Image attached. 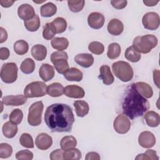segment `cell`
Wrapping results in <instances>:
<instances>
[{
	"label": "cell",
	"instance_id": "f35d334b",
	"mask_svg": "<svg viewBox=\"0 0 160 160\" xmlns=\"http://www.w3.org/2000/svg\"><path fill=\"white\" fill-rule=\"evenodd\" d=\"M68 4L71 11L73 12H78L83 9L85 4V1L84 0L68 1Z\"/></svg>",
	"mask_w": 160,
	"mask_h": 160
},
{
	"label": "cell",
	"instance_id": "816d5d0a",
	"mask_svg": "<svg viewBox=\"0 0 160 160\" xmlns=\"http://www.w3.org/2000/svg\"><path fill=\"white\" fill-rule=\"evenodd\" d=\"M153 79H154V82L155 84L157 86V87L159 88V71L158 69H154L153 71Z\"/></svg>",
	"mask_w": 160,
	"mask_h": 160
},
{
	"label": "cell",
	"instance_id": "ac0fdd59",
	"mask_svg": "<svg viewBox=\"0 0 160 160\" xmlns=\"http://www.w3.org/2000/svg\"><path fill=\"white\" fill-rule=\"evenodd\" d=\"M55 74L54 68L49 64L44 63L41 65L39 70V77L45 82L52 79Z\"/></svg>",
	"mask_w": 160,
	"mask_h": 160
},
{
	"label": "cell",
	"instance_id": "ee69618b",
	"mask_svg": "<svg viewBox=\"0 0 160 160\" xmlns=\"http://www.w3.org/2000/svg\"><path fill=\"white\" fill-rule=\"evenodd\" d=\"M56 32L51 22H48L43 28L42 36L46 40H50L52 39L56 34Z\"/></svg>",
	"mask_w": 160,
	"mask_h": 160
},
{
	"label": "cell",
	"instance_id": "8992f818",
	"mask_svg": "<svg viewBox=\"0 0 160 160\" xmlns=\"http://www.w3.org/2000/svg\"><path fill=\"white\" fill-rule=\"evenodd\" d=\"M47 86L44 82L34 81L28 84L24 90L27 98L42 97L47 94Z\"/></svg>",
	"mask_w": 160,
	"mask_h": 160
},
{
	"label": "cell",
	"instance_id": "60d3db41",
	"mask_svg": "<svg viewBox=\"0 0 160 160\" xmlns=\"http://www.w3.org/2000/svg\"><path fill=\"white\" fill-rule=\"evenodd\" d=\"M22 118L23 113L20 109H14L9 115V121L15 124H20L22 120Z\"/></svg>",
	"mask_w": 160,
	"mask_h": 160
},
{
	"label": "cell",
	"instance_id": "f6af8a7d",
	"mask_svg": "<svg viewBox=\"0 0 160 160\" xmlns=\"http://www.w3.org/2000/svg\"><path fill=\"white\" fill-rule=\"evenodd\" d=\"M16 158L18 160H31L33 158V153L27 149L21 150L16 152Z\"/></svg>",
	"mask_w": 160,
	"mask_h": 160
},
{
	"label": "cell",
	"instance_id": "e575fe53",
	"mask_svg": "<svg viewBox=\"0 0 160 160\" xmlns=\"http://www.w3.org/2000/svg\"><path fill=\"white\" fill-rule=\"evenodd\" d=\"M121 46L118 43L113 42L109 45L107 56L110 59H115L118 58L121 54Z\"/></svg>",
	"mask_w": 160,
	"mask_h": 160
},
{
	"label": "cell",
	"instance_id": "cb8c5ba5",
	"mask_svg": "<svg viewBox=\"0 0 160 160\" xmlns=\"http://www.w3.org/2000/svg\"><path fill=\"white\" fill-rule=\"evenodd\" d=\"M144 119L146 120V124L152 128H155L159 126L160 122V117L158 113L149 111L146 113H144Z\"/></svg>",
	"mask_w": 160,
	"mask_h": 160
},
{
	"label": "cell",
	"instance_id": "f1b7e54d",
	"mask_svg": "<svg viewBox=\"0 0 160 160\" xmlns=\"http://www.w3.org/2000/svg\"><path fill=\"white\" fill-rule=\"evenodd\" d=\"M51 44L54 49L59 51H63V50H65L68 47L69 41L65 38L56 37L51 40Z\"/></svg>",
	"mask_w": 160,
	"mask_h": 160
},
{
	"label": "cell",
	"instance_id": "8fae6325",
	"mask_svg": "<svg viewBox=\"0 0 160 160\" xmlns=\"http://www.w3.org/2000/svg\"><path fill=\"white\" fill-rule=\"evenodd\" d=\"M139 144L144 148H151L156 144V138L150 131H143L138 137Z\"/></svg>",
	"mask_w": 160,
	"mask_h": 160
},
{
	"label": "cell",
	"instance_id": "4dcf8cb0",
	"mask_svg": "<svg viewBox=\"0 0 160 160\" xmlns=\"http://www.w3.org/2000/svg\"><path fill=\"white\" fill-rule=\"evenodd\" d=\"M124 57L126 59L132 62H137L141 59V53L132 47V46H131L126 49L124 53Z\"/></svg>",
	"mask_w": 160,
	"mask_h": 160
},
{
	"label": "cell",
	"instance_id": "8d00e7d4",
	"mask_svg": "<svg viewBox=\"0 0 160 160\" xmlns=\"http://www.w3.org/2000/svg\"><path fill=\"white\" fill-rule=\"evenodd\" d=\"M21 71L26 74L32 73L35 69L34 61L31 58L25 59L21 63L20 66Z\"/></svg>",
	"mask_w": 160,
	"mask_h": 160
},
{
	"label": "cell",
	"instance_id": "52a82bcc",
	"mask_svg": "<svg viewBox=\"0 0 160 160\" xmlns=\"http://www.w3.org/2000/svg\"><path fill=\"white\" fill-rule=\"evenodd\" d=\"M44 105L41 101L35 102L29 108L28 122L32 126H39L41 123Z\"/></svg>",
	"mask_w": 160,
	"mask_h": 160
},
{
	"label": "cell",
	"instance_id": "603a6c76",
	"mask_svg": "<svg viewBox=\"0 0 160 160\" xmlns=\"http://www.w3.org/2000/svg\"><path fill=\"white\" fill-rule=\"evenodd\" d=\"M73 105L75 108L76 113L78 117L82 118L88 114L89 107L88 102L85 101H75L73 103Z\"/></svg>",
	"mask_w": 160,
	"mask_h": 160
},
{
	"label": "cell",
	"instance_id": "1f68e13d",
	"mask_svg": "<svg viewBox=\"0 0 160 160\" xmlns=\"http://www.w3.org/2000/svg\"><path fill=\"white\" fill-rule=\"evenodd\" d=\"M76 144V139L72 136H66L61 139L60 142L61 148L64 151L75 148Z\"/></svg>",
	"mask_w": 160,
	"mask_h": 160
},
{
	"label": "cell",
	"instance_id": "30bf717a",
	"mask_svg": "<svg viewBox=\"0 0 160 160\" xmlns=\"http://www.w3.org/2000/svg\"><path fill=\"white\" fill-rule=\"evenodd\" d=\"M113 127L116 132L119 134L127 133L131 128V122L124 114H119L115 118Z\"/></svg>",
	"mask_w": 160,
	"mask_h": 160
},
{
	"label": "cell",
	"instance_id": "f5cc1de1",
	"mask_svg": "<svg viewBox=\"0 0 160 160\" xmlns=\"http://www.w3.org/2000/svg\"><path fill=\"white\" fill-rule=\"evenodd\" d=\"M14 2V1H9V0H1L0 4L3 8H9L11 7Z\"/></svg>",
	"mask_w": 160,
	"mask_h": 160
},
{
	"label": "cell",
	"instance_id": "4fadbf2b",
	"mask_svg": "<svg viewBox=\"0 0 160 160\" xmlns=\"http://www.w3.org/2000/svg\"><path fill=\"white\" fill-rule=\"evenodd\" d=\"M35 144L39 149L46 150L52 144V138L46 133H40L35 139Z\"/></svg>",
	"mask_w": 160,
	"mask_h": 160
},
{
	"label": "cell",
	"instance_id": "4316f807",
	"mask_svg": "<svg viewBox=\"0 0 160 160\" xmlns=\"http://www.w3.org/2000/svg\"><path fill=\"white\" fill-rule=\"evenodd\" d=\"M40 12L41 16L50 18L56 13L57 7L54 3L49 2L42 5L40 9Z\"/></svg>",
	"mask_w": 160,
	"mask_h": 160
},
{
	"label": "cell",
	"instance_id": "ffe728a7",
	"mask_svg": "<svg viewBox=\"0 0 160 160\" xmlns=\"http://www.w3.org/2000/svg\"><path fill=\"white\" fill-rule=\"evenodd\" d=\"M107 29L110 34L119 36L123 31L124 25L120 20L118 19H112L108 22Z\"/></svg>",
	"mask_w": 160,
	"mask_h": 160
},
{
	"label": "cell",
	"instance_id": "74e56055",
	"mask_svg": "<svg viewBox=\"0 0 160 160\" xmlns=\"http://www.w3.org/2000/svg\"><path fill=\"white\" fill-rule=\"evenodd\" d=\"M19 142L21 145L27 148H33L34 142L32 136L28 133H23L20 137Z\"/></svg>",
	"mask_w": 160,
	"mask_h": 160
},
{
	"label": "cell",
	"instance_id": "3957f363",
	"mask_svg": "<svg viewBox=\"0 0 160 160\" xmlns=\"http://www.w3.org/2000/svg\"><path fill=\"white\" fill-rule=\"evenodd\" d=\"M158 44L157 38L152 34H146L136 37L132 42V47L139 53L147 54Z\"/></svg>",
	"mask_w": 160,
	"mask_h": 160
},
{
	"label": "cell",
	"instance_id": "7402d4cb",
	"mask_svg": "<svg viewBox=\"0 0 160 160\" xmlns=\"http://www.w3.org/2000/svg\"><path fill=\"white\" fill-rule=\"evenodd\" d=\"M31 55L37 61L44 60L47 55V49L42 44H36L31 48Z\"/></svg>",
	"mask_w": 160,
	"mask_h": 160
},
{
	"label": "cell",
	"instance_id": "d6a6232c",
	"mask_svg": "<svg viewBox=\"0 0 160 160\" xmlns=\"http://www.w3.org/2000/svg\"><path fill=\"white\" fill-rule=\"evenodd\" d=\"M40 19L38 15H35V16L28 21H24V24L26 29L31 32H34L38 30L40 27Z\"/></svg>",
	"mask_w": 160,
	"mask_h": 160
},
{
	"label": "cell",
	"instance_id": "9c48e42d",
	"mask_svg": "<svg viewBox=\"0 0 160 160\" xmlns=\"http://www.w3.org/2000/svg\"><path fill=\"white\" fill-rule=\"evenodd\" d=\"M142 23L145 29L149 30H156L160 24L159 16L155 12L146 13L142 18Z\"/></svg>",
	"mask_w": 160,
	"mask_h": 160
},
{
	"label": "cell",
	"instance_id": "2e32d148",
	"mask_svg": "<svg viewBox=\"0 0 160 160\" xmlns=\"http://www.w3.org/2000/svg\"><path fill=\"white\" fill-rule=\"evenodd\" d=\"M64 94L72 98H82L85 95L84 89L77 85H69L64 88Z\"/></svg>",
	"mask_w": 160,
	"mask_h": 160
},
{
	"label": "cell",
	"instance_id": "bcb514c9",
	"mask_svg": "<svg viewBox=\"0 0 160 160\" xmlns=\"http://www.w3.org/2000/svg\"><path fill=\"white\" fill-rule=\"evenodd\" d=\"M63 152H64V150L62 149H56L52 152H51V153L50 154L49 158L51 160L64 159Z\"/></svg>",
	"mask_w": 160,
	"mask_h": 160
},
{
	"label": "cell",
	"instance_id": "b9f144b4",
	"mask_svg": "<svg viewBox=\"0 0 160 160\" xmlns=\"http://www.w3.org/2000/svg\"><path fill=\"white\" fill-rule=\"evenodd\" d=\"M159 159V157L156 154V151L152 149H148L144 153L138 154L135 159H147V160H157Z\"/></svg>",
	"mask_w": 160,
	"mask_h": 160
},
{
	"label": "cell",
	"instance_id": "c3c4849f",
	"mask_svg": "<svg viewBox=\"0 0 160 160\" xmlns=\"http://www.w3.org/2000/svg\"><path fill=\"white\" fill-rule=\"evenodd\" d=\"M9 50L7 48H1L0 49V59L1 60H6L9 57Z\"/></svg>",
	"mask_w": 160,
	"mask_h": 160
},
{
	"label": "cell",
	"instance_id": "f907efd6",
	"mask_svg": "<svg viewBox=\"0 0 160 160\" xmlns=\"http://www.w3.org/2000/svg\"><path fill=\"white\" fill-rule=\"evenodd\" d=\"M0 33H1L0 43H2L7 40L8 33H7V31L5 30V29H4L2 27L0 28Z\"/></svg>",
	"mask_w": 160,
	"mask_h": 160
},
{
	"label": "cell",
	"instance_id": "ba28073f",
	"mask_svg": "<svg viewBox=\"0 0 160 160\" xmlns=\"http://www.w3.org/2000/svg\"><path fill=\"white\" fill-rule=\"evenodd\" d=\"M18 66L14 62L4 64L1 69V80L8 84L15 82L18 78Z\"/></svg>",
	"mask_w": 160,
	"mask_h": 160
},
{
	"label": "cell",
	"instance_id": "e0dca14e",
	"mask_svg": "<svg viewBox=\"0 0 160 160\" xmlns=\"http://www.w3.org/2000/svg\"><path fill=\"white\" fill-rule=\"evenodd\" d=\"M74 61L81 67L88 68L94 63V58L91 54L81 53L74 57Z\"/></svg>",
	"mask_w": 160,
	"mask_h": 160
},
{
	"label": "cell",
	"instance_id": "d4e9b609",
	"mask_svg": "<svg viewBox=\"0 0 160 160\" xmlns=\"http://www.w3.org/2000/svg\"><path fill=\"white\" fill-rule=\"evenodd\" d=\"M2 130L3 134L6 138H12L17 134L18 128L17 124H15L11 121H8L3 124Z\"/></svg>",
	"mask_w": 160,
	"mask_h": 160
},
{
	"label": "cell",
	"instance_id": "ab89813d",
	"mask_svg": "<svg viewBox=\"0 0 160 160\" xmlns=\"http://www.w3.org/2000/svg\"><path fill=\"white\" fill-rule=\"evenodd\" d=\"M89 50L93 54L99 55L103 53L104 51V45L98 41H92L88 46Z\"/></svg>",
	"mask_w": 160,
	"mask_h": 160
},
{
	"label": "cell",
	"instance_id": "7dc6e473",
	"mask_svg": "<svg viewBox=\"0 0 160 160\" xmlns=\"http://www.w3.org/2000/svg\"><path fill=\"white\" fill-rule=\"evenodd\" d=\"M128 1L126 0H112L111 1V4L114 8L117 9H122L124 8L127 5Z\"/></svg>",
	"mask_w": 160,
	"mask_h": 160
},
{
	"label": "cell",
	"instance_id": "681fc988",
	"mask_svg": "<svg viewBox=\"0 0 160 160\" xmlns=\"http://www.w3.org/2000/svg\"><path fill=\"white\" fill-rule=\"evenodd\" d=\"M100 156L96 152H89L86 154L85 159L86 160H99Z\"/></svg>",
	"mask_w": 160,
	"mask_h": 160
},
{
	"label": "cell",
	"instance_id": "277c9868",
	"mask_svg": "<svg viewBox=\"0 0 160 160\" xmlns=\"http://www.w3.org/2000/svg\"><path fill=\"white\" fill-rule=\"evenodd\" d=\"M112 69L114 75L123 82H128L133 78V70L131 65L125 61H119L112 65Z\"/></svg>",
	"mask_w": 160,
	"mask_h": 160
},
{
	"label": "cell",
	"instance_id": "484cf974",
	"mask_svg": "<svg viewBox=\"0 0 160 160\" xmlns=\"http://www.w3.org/2000/svg\"><path fill=\"white\" fill-rule=\"evenodd\" d=\"M64 77L69 81H81L82 79V72L76 68H69L65 74Z\"/></svg>",
	"mask_w": 160,
	"mask_h": 160
},
{
	"label": "cell",
	"instance_id": "83f0119b",
	"mask_svg": "<svg viewBox=\"0 0 160 160\" xmlns=\"http://www.w3.org/2000/svg\"><path fill=\"white\" fill-rule=\"evenodd\" d=\"M64 93V87L59 82H54L47 88V94L52 97H59Z\"/></svg>",
	"mask_w": 160,
	"mask_h": 160
},
{
	"label": "cell",
	"instance_id": "7c38bea8",
	"mask_svg": "<svg viewBox=\"0 0 160 160\" xmlns=\"http://www.w3.org/2000/svg\"><path fill=\"white\" fill-rule=\"evenodd\" d=\"M104 16L100 12H91L88 18V23L92 29H101L104 24Z\"/></svg>",
	"mask_w": 160,
	"mask_h": 160
},
{
	"label": "cell",
	"instance_id": "836d02e7",
	"mask_svg": "<svg viewBox=\"0 0 160 160\" xmlns=\"http://www.w3.org/2000/svg\"><path fill=\"white\" fill-rule=\"evenodd\" d=\"M81 151L75 148L64 151L63 158L65 160H78L81 158Z\"/></svg>",
	"mask_w": 160,
	"mask_h": 160
},
{
	"label": "cell",
	"instance_id": "5b68a950",
	"mask_svg": "<svg viewBox=\"0 0 160 160\" xmlns=\"http://www.w3.org/2000/svg\"><path fill=\"white\" fill-rule=\"evenodd\" d=\"M68 59V54L64 51H55L51 54V61L59 74H64L69 69Z\"/></svg>",
	"mask_w": 160,
	"mask_h": 160
},
{
	"label": "cell",
	"instance_id": "7a4b0ae2",
	"mask_svg": "<svg viewBox=\"0 0 160 160\" xmlns=\"http://www.w3.org/2000/svg\"><path fill=\"white\" fill-rule=\"evenodd\" d=\"M149 101L140 94L131 84L126 89L122 101L124 114L131 119L142 116L149 109Z\"/></svg>",
	"mask_w": 160,
	"mask_h": 160
},
{
	"label": "cell",
	"instance_id": "f546056e",
	"mask_svg": "<svg viewBox=\"0 0 160 160\" xmlns=\"http://www.w3.org/2000/svg\"><path fill=\"white\" fill-rule=\"evenodd\" d=\"M51 23L56 33L58 34L64 32L67 28V22L63 18L58 17L55 18Z\"/></svg>",
	"mask_w": 160,
	"mask_h": 160
},
{
	"label": "cell",
	"instance_id": "44dd1931",
	"mask_svg": "<svg viewBox=\"0 0 160 160\" xmlns=\"http://www.w3.org/2000/svg\"><path fill=\"white\" fill-rule=\"evenodd\" d=\"M133 84L137 91L145 98H150L152 96V89L148 84L144 82H138Z\"/></svg>",
	"mask_w": 160,
	"mask_h": 160
},
{
	"label": "cell",
	"instance_id": "9a60e30c",
	"mask_svg": "<svg viewBox=\"0 0 160 160\" xmlns=\"http://www.w3.org/2000/svg\"><path fill=\"white\" fill-rule=\"evenodd\" d=\"M2 101L6 106H21L26 102L27 98L24 95H9L2 98Z\"/></svg>",
	"mask_w": 160,
	"mask_h": 160
},
{
	"label": "cell",
	"instance_id": "7bdbcfd3",
	"mask_svg": "<svg viewBox=\"0 0 160 160\" xmlns=\"http://www.w3.org/2000/svg\"><path fill=\"white\" fill-rule=\"evenodd\" d=\"M12 153V148L8 143L0 144V158L6 159L9 158Z\"/></svg>",
	"mask_w": 160,
	"mask_h": 160
},
{
	"label": "cell",
	"instance_id": "6da1fadb",
	"mask_svg": "<svg viewBox=\"0 0 160 160\" xmlns=\"http://www.w3.org/2000/svg\"><path fill=\"white\" fill-rule=\"evenodd\" d=\"M44 121L52 132H69L72 129L74 117L70 106L56 103L46 109Z\"/></svg>",
	"mask_w": 160,
	"mask_h": 160
},
{
	"label": "cell",
	"instance_id": "5bb4252c",
	"mask_svg": "<svg viewBox=\"0 0 160 160\" xmlns=\"http://www.w3.org/2000/svg\"><path fill=\"white\" fill-rule=\"evenodd\" d=\"M18 16L24 21H28L35 16V11L32 6L29 4H22L18 9Z\"/></svg>",
	"mask_w": 160,
	"mask_h": 160
},
{
	"label": "cell",
	"instance_id": "d590c367",
	"mask_svg": "<svg viewBox=\"0 0 160 160\" xmlns=\"http://www.w3.org/2000/svg\"><path fill=\"white\" fill-rule=\"evenodd\" d=\"M14 51L18 55H24L28 52L29 45L24 40H18L14 44Z\"/></svg>",
	"mask_w": 160,
	"mask_h": 160
},
{
	"label": "cell",
	"instance_id": "d6986e66",
	"mask_svg": "<svg viewBox=\"0 0 160 160\" xmlns=\"http://www.w3.org/2000/svg\"><path fill=\"white\" fill-rule=\"evenodd\" d=\"M100 74L99 78L101 79L105 85H110L114 81V76L111 71L110 68L108 65H102L99 69Z\"/></svg>",
	"mask_w": 160,
	"mask_h": 160
},
{
	"label": "cell",
	"instance_id": "db71d44e",
	"mask_svg": "<svg viewBox=\"0 0 160 160\" xmlns=\"http://www.w3.org/2000/svg\"><path fill=\"white\" fill-rule=\"evenodd\" d=\"M159 2V1H143V3L147 6H154Z\"/></svg>",
	"mask_w": 160,
	"mask_h": 160
},
{
	"label": "cell",
	"instance_id": "11a10c76",
	"mask_svg": "<svg viewBox=\"0 0 160 160\" xmlns=\"http://www.w3.org/2000/svg\"><path fill=\"white\" fill-rule=\"evenodd\" d=\"M45 1H40V2H36V1H33V2H35V3H42V2H44Z\"/></svg>",
	"mask_w": 160,
	"mask_h": 160
}]
</instances>
